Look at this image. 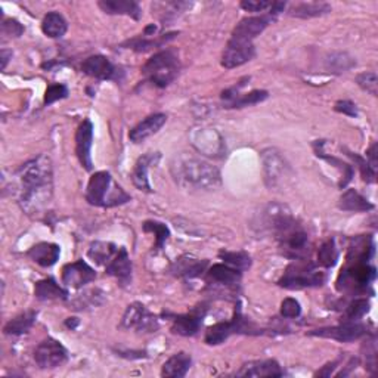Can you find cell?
I'll use <instances>...</instances> for the list:
<instances>
[{"mask_svg": "<svg viewBox=\"0 0 378 378\" xmlns=\"http://www.w3.org/2000/svg\"><path fill=\"white\" fill-rule=\"evenodd\" d=\"M17 176L19 178L21 184V209L29 216L43 214L54 194V173L51 158L45 154L33 158V160L18 168Z\"/></svg>", "mask_w": 378, "mask_h": 378, "instance_id": "cell-1", "label": "cell"}, {"mask_svg": "<svg viewBox=\"0 0 378 378\" xmlns=\"http://www.w3.org/2000/svg\"><path fill=\"white\" fill-rule=\"evenodd\" d=\"M269 216L275 238L284 254L291 259H303L309 251V237L304 228L285 207H274Z\"/></svg>", "mask_w": 378, "mask_h": 378, "instance_id": "cell-2", "label": "cell"}, {"mask_svg": "<svg viewBox=\"0 0 378 378\" xmlns=\"http://www.w3.org/2000/svg\"><path fill=\"white\" fill-rule=\"evenodd\" d=\"M172 173L180 185L197 189H213L221 185L217 167L195 157L180 155L172 163Z\"/></svg>", "mask_w": 378, "mask_h": 378, "instance_id": "cell-3", "label": "cell"}, {"mask_svg": "<svg viewBox=\"0 0 378 378\" xmlns=\"http://www.w3.org/2000/svg\"><path fill=\"white\" fill-rule=\"evenodd\" d=\"M132 200L130 195L116 184L109 172H96L88 184L86 201L96 207H117Z\"/></svg>", "mask_w": 378, "mask_h": 378, "instance_id": "cell-4", "label": "cell"}, {"mask_svg": "<svg viewBox=\"0 0 378 378\" xmlns=\"http://www.w3.org/2000/svg\"><path fill=\"white\" fill-rule=\"evenodd\" d=\"M180 71L179 56L172 49L157 52L142 67V74L157 88H167L172 84Z\"/></svg>", "mask_w": 378, "mask_h": 378, "instance_id": "cell-5", "label": "cell"}, {"mask_svg": "<svg viewBox=\"0 0 378 378\" xmlns=\"http://www.w3.org/2000/svg\"><path fill=\"white\" fill-rule=\"evenodd\" d=\"M326 281L325 272H321L309 259H294L278 281V285L287 290H303L321 287Z\"/></svg>", "mask_w": 378, "mask_h": 378, "instance_id": "cell-6", "label": "cell"}, {"mask_svg": "<svg viewBox=\"0 0 378 378\" xmlns=\"http://www.w3.org/2000/svg\"><path fill=\"white\" fill-rule=\"evenodd\" d=\"M375 267L367 262H347L337 279V288L347 294H359L375 281Z\"/></svg>", "mask_w": 378, "mask_h": 378, "instance_id": "cell-7", "label": "cell"}, {"mask_svg": "<svg viewBox=\"0 0 378 378\" xmlns=\"http://www.w3.org/2000/svg\"><path fill=\"white\" fill-rule=\"evenodd\" d=\"M234 334H246V336H260L263 334L262 328H259L254 322L244 318L241 313V308H237L234 318L226 322H217L212 325L209 330L205 331L204 341L209 346L222 345Z\"/></svg>", "mask_w": 378, "mask_h": 378, "instance_id": "cell-8", "label": "cell"}, {"mask_svg": "<svg viewBox=\"0 0 378 378\" xmlns=\"http://www.w3.org/2000/svg\"><path fill=\"white\" fill-rule=\"evenodd\" d=\"M158 326L160 324L157 316L138 301L129 304L120 322V328L123 330H135L138 333H155Z\"/></svg>", "mask_w": 378, "mask_h": 378, "instance_id": "cell-9", "label": "cell"}, {"mask_svg": "<svg viewBox=\"0 0 378 378\" xmlns=\"http://www.w3.org/2000/svg\"><path fill=\"white\" fill-rule=\"evenodd\" d=\"M34 361L42 370H54L68 361V352L58 340L46 338L36 347Z\"/></svg>", "mask_w": 378, "mask_h": 378, "instance_id": "cell-10", "label": "cell"}, {"mask_svg": "<svg viewBox=\"0 0 378 378\" xmlns=\"http://www.w3.org/2000/svg\"><path fill=\"white\" fill-rule=\"evenodd\" d=\"M368 334V328L359 322H341L336 326H326L320 328V330H313L309 336L322 337V338H333L341 343H350V341L361 340Z\"/></svg>", "mask_w": 378, "mask_h": 378, "instance_id": "cell-11", "label": "cell"}, {"mask_svg": "<svg viewBox=\"0 0 378 378\" xmlns=\"http://www.w3.org/2000/svg\"><path fill=\"white\" fill-rule=\"evenodd\" d=\"M255 56V47L250 42H239L230 39L225 47L222 55V67L226 70H233L250 63Z\"/></svg>", "mask_w": 378, "mask_h": 378, "instance_id": "cell-12", "label": "cell"}, {"mask_svg": "<svg viewBox=\"0 0 378 378\" xmlns=\"http://www.w3.org/2000/svg\"><path fill=\"white\" fill-rule=\"evenodd\" d=\"M274 19L275 18L271 17L269 14L244 18L237 24V27L233 31V38L230 39L253 43V40L258 38V36H260Z\"/></svg>", "mask_w": 378, "mask_h": 378, "instance_id": "cell-13", "label": "cell"}, {"mask_svg": "<svg viewBox=\"0 0 378 378\" xmlns=\"http://www.w3.org/2000/svg\"><path fill=\"white\" fill-rule=\"evenodd\" d=\"M81 71L97 80H118L121 74V70L102 55H93L84 59L81 63Z\"/></svg>", "mask_w": 378, "mask_h": 378, "instance_id": "cell-14", "label": "cell"}, {"mask_svg": "<svg viewBox=\"0 0 378 378\" xmlns=\"http://www.w3.org/2000/svg\"><path fill=\"white\" fill-rule=\"evenodd\" d=\"M95 279V269L83 260L68 263L63 267V283L68 288H83L84 285L93 283Z\"/></svg>", "mask_w": 378, "mask_h": 378, "instance_id": "cell-15", "label": "cell"}, {"mask_svg": "<svg viewBox=\"0 0 378 378\" xmlns=\"http://www.w3.org/2000/svg\"><path fill=\"white\" fill-rule=\"evenodd\" d=\"M92 142H93V125L89 118L83 120L76 133V154L81 167L88 172L93 170L92 162Z\"/></svg>", "mask_w": 378, "mask_h": 378, "instance_id": "cell-16", "label": "cell"}, {"mask_svg": "<svg viewBox=\"0 0 378 378\" xmlns=\"http://www.w3.org/2000/svg\"><path fill=\"white\" fill-rule=\"evenodd\" d=\"M105 272L109 276H114L120 285L127 287L132 284V272L133 265L129 258V253L125 247H120L114 259L105 266Z\"/></svg>", "mask_w": 378, "mask_h": 378, "instance_id": "cell-17", "label": "cell"}, {"mask_svg": "<svg viewBox=\"0 0 378 378\" xmlns=\"http://www.w3.org/2000/svg\"><path fill=\"white\" fill-rule=\"evenodd\" d=\"M262 160L266 185L269 188H274L278 185V182L281 180V176L285 173L287 166L284 158L279 155L276 150H265L262 152Z\"/></svg>", "mask_w": 378, "mask_h": 378, "instance_id": "cell-18", "label": "cell"}, {"mask_svg": "<svg viewBox=\"0 0 378 378\" xmlns=\"http://www.w3.org/2000/svg\"><path fill=\"white\" fill-rule=\"evenodd\" d=\"M160 158H162L160 152H148L138 158V162L135 167H133V172H132V182L139 191L152 192L150 179H148V172H150V167L160 160Z\"/></svg>", "mask_w": 378, "mask_h": 378, "instance_id": "cell-19", "label": "cell"}, {"mask_svg": "<svg viewBox=\"0 0 378 378\" xmlns=\"http://www.w3.org/2000/svg\"><path fill=\"white\" fill-rule=\"evenodd\" d=\"M285 372L275 359H263V361H251L244 363L241 370L237 372L238 377H283Z\"/></svg>", "mask_w": 378, "mask_h": 378, "instance_id": "cell-20", "label": "cell"}, {"mask_svg": "<svg viewBox=\"0 0 378 378\" xmlns=\"http://www.w3.org/2000/svg\"><path fill=\"white\" fill-rule=\"evenodd\" d=\"M166 121H167V116L163 113H157V114L146 117L138 126H135L130 130L129 139L133 143H141L148 138H151L152 135H155V133L160 132L162 127L166 125Z\"/></svg>", "mask_w": 378, "mask_h": 378, "instance_id": "cell-21", "label": "cell"}, {"mask_svg": "<svg viewBox=\"0 0 378 378\" xmlns=\"http://www.w3.org/2000/svg\"><path fill=\"white\" fill-rule=\"evenodd\" d=\"M203 316L204 313H201L200 310H194L187 315L175 316L173 324H172V333L182 337L197 336L203 324Z\"/></svg>", "mask_w": 378, "mask_h": 378, "instance_id": "cell-22", "label": "cell"}, {"mask_svg": "<svg viewBox=\"0 0 378 378\" xmlns=\"http://www.w3.org/2000/svg\"><path fill=\"white\" fill-rule=\"evenodd\" d=\"M97 6L108 15H127L135 21H139L142 17L139 3L133 0H101L97 2Z\"/></svg>", "mask_w": 378, "mask_h": 378, "instance_id": "cell-23", "label": "cell"}, {"mask_svg": "<svg viewBox=\"0 0 378 378\" xmlns=\"http://www.w3.org/2000/svg\"><path fill=\"white\" fill-rule=\"evenodd\" d=\"M241 271L235 269V267L229 265L217 263L210 266V269L207 271V279H209L210 284L214 285H225V287H233L237 285L241 281Z\"/></svg>", "mask_w": 378, "mask_h": 378, "instance_id": "cell-24", "label": "cell"}, {"mask_svg": "<svg viewBox=\"0 0 378 378\" xmlns=\"http://www.w3.org/2000/svg\"><path fill=\"white\" fill-rule=\"evenodd\" d=\"M59 254H61V249L58 244H52V242H39L33 246L27 255L34 262L40 265L42 267H51L54 266L58 260H59Z\"/></svg>", "mask_w": 378, "mask_h": 378, "instance_id": "cell-25", "label": "cell"}, {"mask_svg": "<svg viewBox=\"0 0 378 378\" xmlns=\"http://www.w3.org/2000/svg\"><path fill=\"white\" fill-rule=\"evenodd\" d=\"M207 266H209V260H198L191 258V255H182V258L173 265L172 272L179 278L192 279L198 278L204 272H207Z\"/></svg>", "mask_w": 378, "mask_h": 378, "instance_id": "cell-26", "label": "cell"}, {"mask_svg": "<svg viewBox=\"0 0 378 378\" xmlns=\"http://www.w3.org/2000/svg\"><path fill=\"white\" fill-rule=\"evenodd\" d=\"M192 365V358L187 352L175 353L172 358H168L163 368H162V377L167 378H182L188 374Z\"/></svg>", "mask_w": 378, "mask_h": 378, "instance_id": "cell-27", "label": "cell"}, {"mask_svg": "<svg viewBox=\"0 0 378 378\" xmlns=\"http://www.w3.org/2000/svg\"><path fill=\"white\" fill-rule=\"evenodd\" d=\"M34 296L39 300H68V291L61 287L54 278L40 279L34 285Z\"/></svg>", "mask_w": 378, "mask_h": 378, "instance_id": "cell-28", "label": "cell"}, {"mask_svg": "<svg viewBox=\"0 0 378 378\" xmlns=\"http://www.w3.org/2000/svg\"><path fill=\"white\" fill-rule=\"evenodd\" d=\"M331 12V5H328L325 2H301L292 5L288 10V14L291 17L301 18V19H309V18H316V17H322Z\"/></svg>", "mask_w": 378, "mask_h": 378, "instance_id": "cell-29", "label": "cell"}, {"mask_svg": "<svg viewBox=\"0 0 378 378\" xmlns=\"http://www.w3.org/2000/svg\"><path fill=\"white\" fill-rule=\"evenodd\" d=\"M36 318H38V312L34 310H27V312H22L19 313L18 316H15L14 320H10L5 328H3V333L6 336H22V334H27L33 325L36 324Z\"/></svg>", "mask_w": 378, "mask_h": 378, "instance_id": "cell-30", "label": "cell"}, {"mask_svg": "<svg viewBox=\"0 0 378 378\" xmlns=\"http://www.w3.org/2000/svg\"><path fill=\"white\" fill-rule=\"evenodd\" d=\"M338 207L345 212H370L374 209V204H371L367 198L355 189H347L340 197Z\"/></svg>", "mask_w": 378, "mask_h": 378, "instance_id": "cell-31", "label": "cell"}, {"mask_svg": "<svg viewBox=\"0 0 378 378\" xmlns=\"http://www.w3.org/2000/svg\"><path fill=\"white\" fill-rule=\"evenodd\" d=\"M118 247L113 242H105V241H95L90 244L88 255L96 265L107 266L109 262L114 259L117 254Z\"/></svg>", "mask_w": 378, "mask_h": 378, "instance_id": "cell-32", "label": "cell"}, {"mask_svg": "<svg viewBox=\"0 0 378 378\" xmlns=\"http://www.w3.org/2000/svg\"><path fill=\"white\" fill-rule=\"evenodd\" d=\"M68 24L65 18L58 12H49L42 21V31L51 39H59L67 33Z\"/></svg>", "mask_w": 378, "mask_h": 378, "instance_id": "cell-33", "label": "cell"}, {"mask_svg": "<svg viewBox=\"0 0 378 378\" xmlns=\"http://www.w3.org/2000/svg\"><path fill=\"white\" fill-rule=\"evenodd\" d=\"M105 300V294L101 290H88L84 291L83 294H79L74 300L70 303V309L74 310H83V309H89V308H96L102 304Z\"/></svg>", "mask_w": 378, "mask_h": 378, "instance_id": "cell-34", "label": "cell"}, {"mask_svg": "<svg viewBox=\"0 0 378 378\" xmlns=\"http://www.w3.org/2000/svg\"><path fill=\"white\" fill-rule=\"evenodd\" d=\"M176 36H178V33H168V34L160 36V38H157V39L145 38V36H142V38L129 40L126 45H129L130 49H133V51H136V52H148V51H151V49H154V47H162L167 42L173 40L176 38Z\"/></svg>", "mask_w": 378, "mask_h": 378, "instance_id": "cell-35", "label": "cell"}, {"mask_svg": "<svg viewBox=\"0 0 378 378\" xmlns=\"http://www.w3.org/2000/svg\"><path fill=\"white\" fill-rule=\"evenodd\" d=\"M322 143H324V141H316L313 143L315 152H316V155H318V157L324 158L325 162L331 163L333 166L338 167L341 170V172H343V179H341V182H340V188H345L349 184V182L352 180V178H353V167L350 164H346V163H343L341 160H338V158H336V157L325 155L324 151H322Z\"/></svg>", "mask_w": 378, "mask_h": 378, "instance_id": "cell-36", "label": "cell"}, {"mask_svg": "<svg viewBox=\"0 0 378 378\" xmlns=\"http://www.w3.org/2000/svg\"><path fill=\"white\" fill-rule=\"evenodd\" d=\"M219 258H221L226 265L235 267L238 271H247L251 266V258L250 254L246 251H225L222 250L219 253Z\"/></svg>", "mask_w": 378, "mask_h": 378, "instance_id": "cell-37", "label": "cell"}, {"mask_svg": "<svg viewBox=\"0 0 378 378\" xmlns=\"http://www.w3.org/2000/svg\"><path fill=\"white\" fill-rule=\"evenodd\" d=\"M370 310V301L367 299H355L346 308L341 322H359Z\"/></svg>", "mask_w": 378, "mask_h": 378, "instance_id": "cell-38", "label": "cell"}, {"mask_svg": "<svg viewBox=\"0 0 378 378\" xmlns=\"http://www.w3.org/2000/svg\"><path fill=\"white\" fill-rule=\"evenodd\" d=\"M338 260V249L336 246L334 239H328L325 241L320 251H318V263L325 267V269H330V267L336 266Z\"/></svg>", "mask_w": 378, "mask_h": 378, "instance_id": "cell-39", "label": "cell"}, {"mask_svg": "<svg viewBox=\"0 0 378 378\" xmlns=\"http://www.w3.org/2000/svg\"><path fill=\"white\" fill-rule=\"evenodd\" d=\"M142 229H143V233H152L155 235V247H154L155 250H162L164 247L166 241L170 237L168 228L164 223L157 222V221H146L142 225Z\"/></svg>", "mask_w": 378, "mask_h": 378, "instance_id": "cell-40", "label": "cell"}, {"mask_svg": "<svg viewBox=\"0 0 378 378\" xmlns=\"http://www.w3.org/2000/svg\"><path fill=\"white\" fill-rule=\"evenodd\" d=\"M267 93L266 90H253L250 93H244V95H238L235 100L230 102L226 108H244V107H251L255 104H260L265 100H267Z\"/></svg>", "mask_w": 378, "mask_h": 378, "instance_id": "cell-41", "label": "cell"}, {"mask_svg": "<svg viewBox=\"0 0 378 378\" xmlns=\"http://www.w3.org/2000/svg\"><path fill=\"white\" fill-rule=\"evenodd\" d=\"M68 96V88L63 83H55L51 84V86H47L46 92H45V105H51L56 101L65 100Z\"/></svg>", "mask_w": 378, "mask_h": 378, "instance_id": "cell-42", "label": "cell"}, {"mask_svg": "<svg viewBox=\"0 0 378 378\" xmlns=\"http://www.w3.org/2000/svg\"><path fill=\"white\" fill-rule=\"evenodd\" d=\"M356 83L359 84V86L365 90L371 93L372 96H377V88H378V77H377V72L374 71H367V72H362V74H359L356 77Z\"/></svg>", "mask_w": 378, "mask_h": 378, "instance_id": "cell-43", "label": "cell"}, {"mask_svg": "<svg viewBox=\"0 0 378 378\" xmlns=\"http://www.w3.org/2000/svg\"><path fill=\"white\" fill-rule=\"evenodd\" d=\"M347 155L352 157L353 160L356 162V164H358V167H359V170H361V175H362L363 180H365V182H368V184H374V182H375V176H377V172H375L374 168H371V166L368 164V162L365 160V158H362L361 155L353 154V152H349V151H347Z\"/></svg>", "mask_w": 378, "mask_h": 378, "instance_id": "cell-44", "label": "cell"}, {"mask_svg": "<svg viewBox=\"0 0 378 378\" xmlns=\"http://www.w3.org/2000/svg\"><path fill=\"white\" fill-rule=\"evenodd\" d=\"M301 313V306L300 303L296 300V299H285L283 303H281V316L285 320H294V318H299Z\"/></svg>", "mask_w": 378, "mask_h": 378, "instance_id": "cell-45", "label": "cell"}, {"mask_svg": "<svg viewBox=\"0 0 378 378\" xmlns=\"http://www.w3.org/2000/svg\"><path fill=\"white\" fill-rule=\"evenodd\" d=\"M337 55H338V58H334L331 55V59H328V67H330L331 70L341 72V71H346L350 67L355 65V61L349 58L346 54H337Z\"/></svg>", "mask_w": 378, "mask_h": 378, "instance_id": "cell-46", "label": "cell"}, {"mask_svg": "<svg viewBox=\"0 0 378 378\" xmlns=\"http://www.w3.org/2000/svg\"><path fill=\"white\" fill-rule=\"evenodd\" d=\"M239 6L244 10L254 12V14H258V12L269 10L271 6H272V2H265V0H244V2L239 3Z\"/></svg>", "mask_w": 378, "mask_h": 378, "instance_id": "cell-47", "label": "cell"}, {"mask_svg": "<svg viewBox=\"0 0 378 378\" xmlns=\"http://www.w3.org/2000/svg\"><path fill=\"white\" fill-rule=\"evenodd\" d=\"M2 31L5 36H9V38H19L24 33V27L17 19H5L2 24Z\"/></svg>", "mask_w": 378, "mask_h": 378, "instance_id": "cell-48", "label": "cell"}, {"mask_svg": "<svg viewBox=\"0 0 378 378\" xmlns=\"http://www.w3.org/2000/svg\"><path fill=\"white\" fill-rule=\"evenodd\" d=\"M367 370L372 374L377 365V349H375V338L367 341Z\"/></svg>", "mask_w": 378, "mask_h": 378, "instance_id": "cell-49", "label": "cell"}, {"mask_svg": "<svg viewBox=\"0 0 378 378\" xmlns=\"http://www.w3.org/2000/svg\"><path fill=\"white\" fill-rule=\"evenodd\" d=\"M334 109L337 113H341V114H345V116H349V117H358V108L356 105L353 104L352 101H338L334 107Z\"/></svg>", "mask_w": 378, "mask_h": 378, "instance_id": "cell-50", "label": "cell"}, {"mask_svg": "<svg viewBox=\"0 0 378 378\" xmlns=\"http://www.w3.org/2000/svg\"><path fill=\"white\" fill-rule=\"evenodd\" d=\"M367 162L371 166V168H374L377 172V143H374L367 151Z\"/></svg>", "mask_w": 378, "mask_h": 378, "instance_id": "cell-51", "label": "cell"}, {"mask_svg": "<svg viewBox=\"0 0 378 378\" xmlns=\"http://www.w3.org/2000/svg\"><path fill=\"white\" fill-rule=\"evenodd\" d=\"M337 365H338V362L337 361H334V362H331V363H326L325 365V367H324V370H321V371H318V372H316L315 375H322V377H330L331 374H333V371L337 368Z\"/></svg>", "mask_w": 378, "mask_h": 378, "instance_id": "cell-52", "label": "cell"}, {"mask_svg": "<svg viewBox=\"0 0 378 378\" xmlns=\"http://www.w3.org/2000/svg\"><path fill=\"white\" fill-rule=\"evenodd\" d=\"M9 58H12V51H8V49H3V51H2V70L6 68Z\"/></svg>", "mask_w": 378, "mask_h": 378, "instance_id": "cell-53", "label": "cell"}, {"mask_svg": "<svg viewBox=\"0 0 378 378\" xmlns=\"http://www.w3.org/2000/svg\"><path fill=\"white\" fill-rule=\"evenodd\" d=\"M65 325H67L68 328H71V330H74V328L79 325V320H77V318H68V320L65 321Z\"/></svg>", "mask_w": 378, "mask_h": 378, "instance_id": "cell-54", "label": "cell"}]
</instances>
